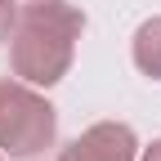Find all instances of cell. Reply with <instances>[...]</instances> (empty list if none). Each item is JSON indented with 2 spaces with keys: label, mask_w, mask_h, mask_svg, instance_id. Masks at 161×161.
<instances>
[{
  "label": "cell",
  "mask_w": 161,
  "mask_h": 161,
  "mask_svg": "<svg viewBox=\"0 0 161 161\" xmlns=\"http://www.w3.org/2000/svg\"><path fill=\"white\" fill-rule=\"evenodd\" d=\"M85 31V14L67 0H36L18 14V27L9 36V67L18 80L36 90L58 85L72 72L76 40Z\"/></svg>",
  "instance_id": "1"
},
{
  "label": "cell",
  "mask_w": 161,
  "mask_h": 161,
  "mask_svg": "<svg viewBox=\"0 0 161 161\" xmlns=\"http://www.w3.org/2000/svg\"><path fill=\"white\" fill-rule=\"evenodd\" d=\"M58 112L27 80H0V157H36L54 148Z\"/></svg>",
  "instance_id": "2"
},
{
  "label": "cell",
  "mask_w": 161,
  "mask_h": 161,
  "mask_svg": "<svg viewBox=\"0 0 161 161\" xmlns=\"http://www.w3.org/2000/svg\"><path fill=\"white\" fill-rule=\"evenodd\" d=\"M58 161H139V139L125 121H98L58 152Z\"/></svg>",
  "instance_id": "3"
},
{
  "label": "cell",
  "mask_w": 161,
  "mask_h": 161,
  "mask_svg": "<svg viewBox=\"0 0 161 161\" xmlns=\"http://www.w3.org/2000/svg\"><path fill=\"white\" fill-rule=\"evenodd\" d=\"M130 54H134V67L161 80V18H148V23H139L134 40H130Z\"/></svg>",
  "instance_id": "4"
},
{
  "label": "cell",
  "mask_w": 161,
  "mask_h": 161,
  "mask_svg": "<svg viewBox=\"0 0 161 161\" xmlns=\"http://www.w3.org/2000/svg\"><path fill=\"white\" fill-rule=\"evenodd\" d=\"M14 27H18V5L14 0H0V45L14 36Z\"/></svg>",
  "instance_id": "5"
},
{
  "label": "cell",
  "mask_w": 161,
  "mask_h": 161,
  "mask_svg": "<svg viewBox=\"0 0 161 161\" xmlns=\"http://www.w3.org/2000/svg\"><path fill=\"white\" fill-rule=\"evenodd\" d=\"M139 161H161V139H152V143L143 148V157H139Z\"/></svg>",
  "instance_id": "6"
}]
</instances>
